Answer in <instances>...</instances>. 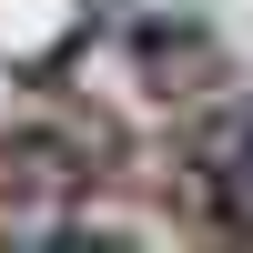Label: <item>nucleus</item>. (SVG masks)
Here are the masks:
<instances>
[{"label": "nucleus", "instance_id": "obj_1", "mask_svg": "<svg viewBox=\"0 0 253 253\" xmlns=\"http://www.w3.org/2000/svg\"><path fill=\"white\" fill-rule=\"evenodd\" d=\"M203 193H213L223 223H253V101L213 122V142H203Z\"/></svg>", "mask_w": 253, "mask_h": 253}]
</instances>
